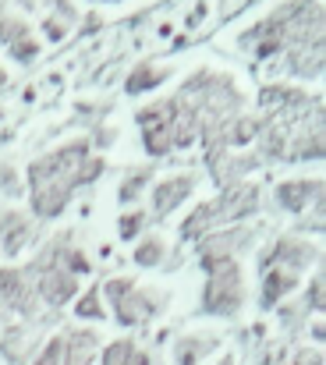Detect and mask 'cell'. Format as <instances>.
I'll return each instance as SVG.
<instances>
[{
	"mask_svg": "<svg viewBox=\"0 0 326 365\" xmlns=\"http://www.w3.org/2000/svg\"><path fill=\"white\" fill-rule=\"evenodd\" d=\"M160 255H163V245H160V242H146L142 248H138V255H135V259H138L142 266H153Z\"/></svg>",
	"mask_w": 326,
	"mask_h": 365,
	"instance_id": "8992f818",
	"label": "cell"
},
{
	"mask_svg": "<svg viewBox=\"0 0 326 365\" xmlns=\"http://www.w3.org/2000/svg\"><path fill=\"white\" fill-rule=\"evenodd\" d=\"M188 188H192L188 178H185V181H167V185H160V188H156V206H160V210H170L174 199H181Z\"/></svg>",
	"mask_w": 326,
	"mask_h": 365,
	"instance_id": "5b68a950",
	"label": "cell"
},
{
	"mask_svg": "<svg viewBox=\"0 0 326 365\" xmlns=\"http://www.w3.org/2000/svg\"><path fill=\"white\" fill-rule=\"evenodd\" d=\"M309 195H320V185H316V181H305V185H284V188H280V202H284L287 210H302V206H309V202H305Z\"/></svg>",
	"mask_w": 326,
	"mask_h": 365,
	"instance_id": "7a4b0ae2",
	"label": "cell"
},
{
	"mask_svg": "<svg viewBox=\"0 0 326 365\" xmlns=\"http://www.w3.org/2000/svg\"><path fill=\"white\" fill-rule=\"evenodd\" d=\"M96 351V337L93 334H75L68 341V365H89Z\"/></svg>",
	"mask_w": 326,
	"mask_h": 365,
	"instance_id": "6da1fadb",
	"label": "cell"
},
{
	"mask_svg": "<svg viewBox=\"0 0 326 365\" xmlns=\"http://www.w3.org/2000/svg\"><path fill=\"white\" fill-rule=\"evenodd\" d=\"M103 365H146V355L135 351V344H110Z\"/></svg>",
	"mask_w": 326,
	"mask_h": 365,
	"instance_id": "277c9868",
	"label": "cell"
},
{
	"mask_svg": "<svg viewBox=\"0 0 326 365\" xmlns=\"http://www.w3.org/2000/svg\"><path fill=\"white\" fill-rule=\"evenodd\" d=\"M61 348H64L61 341H54V344H46V351L39 355V362H36V365H57V362H61Z\"/></svg>",
	"mask_w": 326,
	"mask_h": 365,
	"instance_id": "52a82bcc",
	"label": "cell"
},
{
	"mask_svg": "<svg viewBox=\"0 0 326 365\" xmlns=\"http://www.w3.org/2000/svg\"><path fill=\"white\" fill-rule=\"evenodd\" d=\"M78 312H82V316H96V319H100V312H103V309H100V298H96V294H89V298L78 305Z\"/></svg>",
	"mask_w": 326,
	"mask_h": 365,
	"instance_id": "ba28073f",
	"label": "cell"
},
{
	"mask_svg": "<svg viewBox=\"0 0 326 365\" xmlns=\"http://www.w3.org/2000/svg\"><path fill=\"white\" fill-rule=\"evenodd\" d=\"M43 294H46L50 302H64V298L75 294V280H71L68 273H50V277L43 280Z\"/></svg>",
	"mask_w": 326,
	"mask_h": 365,
	"instance_id": "3957f363",
	"label": "cell"
},
{
	"mask_svg": "<svg viewBox=\"0 0 326 365\" xmlns=\"http://www.w3.org/2000/svg\"><path fill=\"white\" fill-rule=\"evenodd\" d=\"M138 227V217H128V220H121V231H124V238H131V231Z\"/></svg>",
	"mask_w": 326,
	"mask_h": 365,
	"instance_id": "9c48e42d",
	"label": "cell"
}]
</instances>
